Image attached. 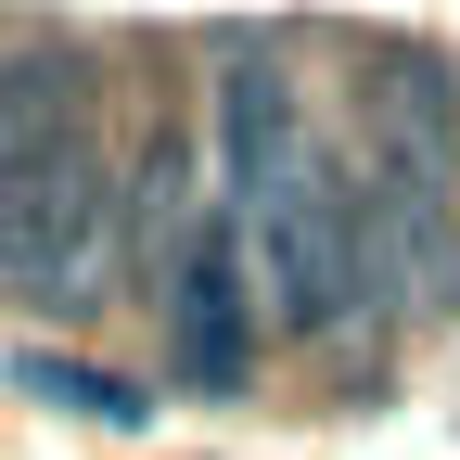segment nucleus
Wrapping results in <instances>:
<instances>
[{
    "mask_svg": "<svg viewBox=\"0 0 460 460\" xmlns=\"http://www.w3.org/2000/svg\"><path fill=\"white\" fill-rule=\"evenodd\" d=\"M243 256H256V295H269V320L281 332H345L371 307V281H384V256H371V205H358V180L345 166H295L269 205H243Z\"/></svg>",
    "mask_w": 460,
    "mask_h": 460,
    "instance_id": "obj_1",
    "label": "nucleus"
},
{
    "mask_svg": "<svg viewBox=\"0 0 460 460\" xmlns=\"http://www.w3.org/2000/svg\"><path fill=\"white\" fill-rule=\"evenodd\" d=\"M102 217H115V180H102L90 141L39 154L26 180H0V295L13 307H77L90 269H102Z\"/></svg>",
    "mask_w": 460,
    "mask_h": 460,
    "instance_id": "obj_2",
    "label": "nucleus"
},
{
    "mask_svg": "<svg viewBox=\"0 0 460 460\" xmlns=\"http://www.w3.org/2000/svg\"><path fill=\"white\" fill-rule=\"evenodd\" d=\"M256 332H269V295H256V256H243V217L205 205L180 269H166V371L192 396H243L256 371Z\"/></svg>",
    "mask_w": 460,
    "mask_h": 460,
    "instance_id": "obj_3",
    "label": "nucleus"
},
{
    "mask_svg": "<svg viewBox=\"0 0 460 460\" xmlns=\"http://www.w3.org/2000/svg\"><path fill=\"white\" fill-rule=\"evenodd\" d=\"M295 166H307L295 77H281L269 51H230V65H217V180H230V217H243V205H269Z\"/></svg>",
    "mask_w": 460,
    "mask_h": 460,
    "instance_id": "obj_4",
    "label": "nucleus"
},
{
    "mask_svg": "<svg viewBox=\"0 0 460 460\" xmlns=\"http://www.w3.org/2000/svg\"><path fill=\"white\" fill-rule=\"evenodd\" d=\"M13 384H39L51 410L115 422V435H141V422H154V396H141V384H115V371H90V358H13Z\"/></svg>",
    "mask_w": 460,
    "mask_h": 460,
    "instance_id": "obj_5",
    "label": "nucleus"
}]
</instances>
